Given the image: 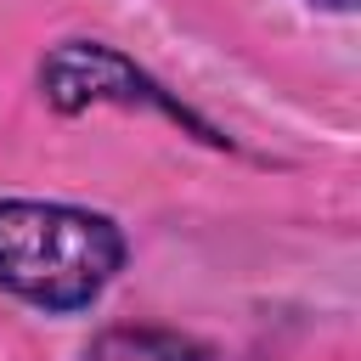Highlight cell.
<instances>
[{
  "label": "cell",
  "instance_id": "1",
  "mask_svg": "<svg viewBox=\"0 0 361 361\" xmlns=\"http://www.w3.org/2000/svg\"><path fill=\"white\" fill-rule=\"evenodd\" d=\"M124 265V231L73 203L0 197V293L68 316L107 293Z\"/></svg>",
  "mask_w": 361,
  "mask_h": 361
},
{
  "label": "cell",
  "instance_id": "2",
  "mask_svg": "<svg viewBox=\"0 0 361 361\" xmlns=\"http://www.w3.org/2000/svg\"><path fill=\"white\" fill-rule=\"evenodd\" d=\"M39 96L56 113H85V107H147L169 124H180L186 135H197L203 147H226V135L197 118L180 96H169L147 68H135V56L102 45V39H68L39 62Z\"/></svg>",
  "mask_w": 361,
  "mask_h": 361
},
{
  "label": "cell",
  "instance_id": "3",
  "mask_svg": "<svg viewBox=\"0 0 361 361\" xmlns=\"http://www.w3.org/2000/svg\"><path fill=\"white\" fill-rule=\"evenodd\" d=\"M85 361H203V344L169 327H107L90 338Z\"/></svg>",
  "mask_w": 361,
  "mask_h": 361
},
{
  "label": "cell",
  "instance_id": "4",
  "mask_svg": "<svg viewBox=\"0 0 361 361\" xmlns=\"http://www.w3.org/2000/svg\"><path fill=\"white\" fill-rule=\"evenodd\" d=\"M310 6H327V11H350L355 0H310Z\"/></svg>",
  "mask_w": 361,
  "mask_h": 361
}]
</instances>
